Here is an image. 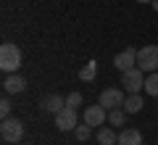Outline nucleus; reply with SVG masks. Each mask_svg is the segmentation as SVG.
<instances>
[{
    "instance_id": "6",
    "label": "nucleus",
    "mask_w": 158,
    "mask_h": 145,
    "mask_svg": "<svg viewBox=\"0 0 158 145\" xmlns=\"http://www.w3.org/2000/svg\"><path fill=\"white\" fill-rule=\"evenodd\" d=\"M56 127L61 129V132H71V129H77V108L63 106L61 111L56 113Z\"/></svg>"
},
{
    "instance_id": "12",
    "label": "nucleus",
    "mask_w": 158,
    "mask_h": 145,
    "mask_svg": "<svg viewBox=\"0 0 158 145\" xmlns=\"http://www.w3.org/2000/svg\"><path fill=\"white\" fill-rule=\"evenodd\" d=\"M142 106H145V103H142V95H140V92L129 95V98L124 100V111H127V113H140Z\"/></svg>"
},
{
    "instance_id": "9",
    "label": "nucleus",
    "mask_w": 158,
    "mask_h": 145,
    "mask_svg": "<svg viewBox=\"0 0 158 145\" xmlns=\"http://www.w3.org/2000/svg\"><path fill=\"white\" fill-rule=\"evenodd\" d=\"M3 90H6V95H19L27 90V79L21 77V74H8L6 79H3Z\"/></svg>"
},
{
    "instance_id": "4",
    "label": "nucleus",
    "mask_w": 158,
    "mask_h": 145,
    "mask_svg": "<svg viewBox=\"0 0 158 145\" xmlns=\"http://www.w3.org/2000/svg\"><path fill=\"white\" fill-rule=\"evenodd\" d=\"M0 137L6 140V143H19V140L24 137V124L19 122V119H3V124H0Z\"/></svg>"
},
{
    "instance_id": "14",
    "label": "nucleus",
    "mask_w": 158,
    "mask_h": 145,
    "mask_svg": "<svg viewBox=\"0 0 158 145\" xmlns=\"http://www.w3.org/2000/svg\"><path fill=\"white\" fill-rule=\"evenodd\" d=\"M95 71H98V63L95 61H87L85 66L79 69V79H82V82H92V79H95Z\"/></svg>"
},
{
    "instance_id": "1",
    "label": "nucleus",
    "mask_w": 158,
    "mask_h": 145,
    "mask_svg": "<svg viewBox=\"0 0 158 145\" xmlns=\"http://www.w3.org/2000/svg\"><path fill=\"white\" fill-rule=\"evenodd\" d=\"M0 69L6 74H16L21 69V50L13 42H3L0 45Z\"/></svg>"
},
{
    "instance_id": "10",
    "label": "nucleus",
    "mask_w": 158,
    "mask_h": 145,
    "mask_svg": "<svg viewBox=\"0 0 158 145\" xmlns=\"http://www.w3.org/2000/svg\"><path fill=\"white\" fill-rule=\"evenodd\" d=\"M63 106H66V98H61V95H45L42 103H40V108L48 111V113H58Z\"/></svg>"
},
{
    "instance_id": "21",
    "label": "nucleus",
    "mask_w": 158,
    "mask_h": 145,
    "mask_svg": "<svg viewBox=\"0 0 158 145\" xmlns=\"http://www.w3.org/2000/svg\"><path fill=\"white\" fill-rule=\"evenodd\" d=\"M140 3H150V0H140Z\"/></svg>"
},
{
    "instance_id": "5",
    "label": "nucleus",
    "mask_w": 158,
    "mask_h": 145,
    "mask_svg": "<svg viewBox=\"0 0 158 145\" xmlns=\"http://www.w3.org/2000/svg\"><path fill=\"white\" fill-rule=\"evenodd\" d=\"M124 100H127V98H124V92H121L118 87H106L100 92V100H98V103H100L103 108L111 111V108H121V106H124Z\"/></svg>"
},
{
    "instance_id": "16",
    "label": "nucleus",
    "mask_w": 158,
    "mask_h": 145,
    "mask_svg": "<svg viewBox=\"0 0 158 145\" xmlns=\"http://www.w3.org/2000/svg\"><path fill=\"white\" fill-rule=\"evenodd\" d=\"M145 92L153 95V98H158V71H150L145 77Z\"/></svg>"
},
{
    "instance_id": "20",
    "label": "nucleus",
    "mask_w": 158,
    "mask_h": 145,
    "mask_svg": "<svg viewBox=\"0 0 158 145\" xmlns=\"http://www.w3.org/2000/svg\"><path fill=\"white\" fill-rule=\"evenodd\" d=\"M153 8H156V11H158V0H153Z\"/></svg>"
},
{
    "instance_id": "7",
    "label": "nucleus",
    "mask_w": 158,
    "mask_h": 145,
    "mask_svg": "<svg viewBox=\"0 0 158 145\" xmlns=\"http://www.w3.org/2000/svg\"><path fill=\"white\" fill-rule=\"evenodd\" d=\"M106 122H108V108H103L100 103L85 111V124H90V127H103Z\"/></svg>"
},
{
    "instance_id": "19",
    "label": "nucleus",
    "mask_w": 158,
    "mask_h": 145,
    "mask_svg": "<svg viewBox=\"0 0 158 145\" xmlns=\"http://www.w3.org/2000/svg\"><path fill=\"white\" fill-rule=\"evenodd\" d=\"M0 116H3V119L11 116V100H8V98H3V100H0Z\"/></svg>"
},
{
    "instance_id": "18",
    "label": "nucleus",
    "mask_w": 158,
    "mask_h": 145,
    "mask_svg": "<svg viewBox=\"0 0 158 145\" xmlns=\"http://www.w3.org/2000/svg\"><path fill=\"white\" fill-rule=\"evenodd\" d=\"M66 106H71V108L82 106V92H71V95L66 98Z\"/></svg>"
},
{
    "instance_id": "8",
    "label": "nucleus",
    "mask_w": 158,
    "mask_h": 145,
    "mask_svg": "<svg viewBox=\"0 0 158 145\" xmlns=\"http://www.w3.org/2000/svg\"><path fill=\"white\" fill-rule=\"evenodd\" d=\"M113 66H116L118 71H129V69H135L137 66V50H135V48L121 50L116 58H113Z\"/></svg>"
},
{
    "instance_id": "13",
    "label": "nucleus",
    "mask_w": 158,
    "mask_h": 145,
    "mask_svg": "<svg viewBox=\"0 0 158 145\" xmlns=\"http://www.w3.org/2000/svg\"><path fill=\"white\" fill-rule=\"evenodd\" d=\"M98 143L100 145H118V134L113 129L103 127V129H98Z\"/></svg>"
},
{
    "instance_id": "2",
    "label": "nucleus",
    "mask_w": 158,
    "mask_h": 145,
    "mask_svg": "<svg viewBox=\"0 0 158 145\" xmlns=\"http://www.w3.org/2000/svg\"><path fill=\"white\" fill-rule=\"evenodd\" d=\"M137 66L142 71H158V45H145L137 50Z\"/></svg>"
},
{
    "instance_id": "3",
    "label": "nucleus",
    "mask_w": 158,
    "mask_h": 145,
    "mask_svg": "<svg viewBox=\"0 0 158 145\" xmlns=\"http://www.w3.org/2000/svg\"><path fill=\"white\" fill-rule=\"evenodd\" d=\"M121 87H124L129 95H135V92H140V90H145L142 69L135 66V69H129V71H121Z\"/></svg>"
},
{
    "instance_id": "15",
    "label": "nucleus",
    "mask_w": 158,
    "mask_h": 145,
    "mask_svg": "<svg viewBox=\"0 0 158 145\" xmlns=\"http://www.w3.org/2000/svg\"><path fill=\"white\" fill-rule=\"evenodd\" d=\"M108 122H111L113 127H124L127 111H124V108H111V111H108Z\"/></svg>"
},
{
    "instance_id": "11",
    "label": "nucleus",
    "mask_w": 158,
    "mask_h": 145,
    "mask_svg": "<svg viewBox=\"0 0 158 145\" xmlns=\"http://www.w3.org/2000/svg\"><path fill=\"white\" fill-rule=\"evenodd\" d=\"M118 145H142V132L135 129V127L121 129V134H118Z\"/></svg>"
},
{
    "instance_id": "17",
    "label": "nucleus",
    "mask_w": 158,
    "mask_h": 145,
    "mask_svg": "<svg viewBox=\"0 0 158 145\" xmlns=\"http://www.w3.org/2000/svg\"><path fill=\"white\" fill-rule=\"evenodd\" d=\"M74 132H77V140H79V143H85V140H90L92 127H90V124H77V129H74Z\"/></svg>"
}]
</instances>
